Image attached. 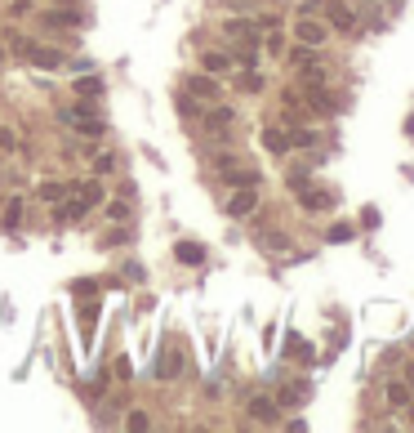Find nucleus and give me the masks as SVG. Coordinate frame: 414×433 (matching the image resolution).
Here are the masks:
<instances>
[{
  "instance_id": "f257e3e1",
  "label": "nucleus",
  "mask_w": 414,
  "mask_h": 433,
  "mask_svg": "<svg viewBox=\"0 0 414 433\" xmlns=\"http://www.w3.org/2000/svg\"><path fill=\"white\" fill-rule=\"evenodd\" d=\"M22 58H27L31 67H41V71H58V67L67 63L63 50H54V45H36V41L27 45V50H22Z\"/></svg>"
},
{
  "instance_id": "f03ea898",
  "label": "nucleus",
  "mask_w": 414,
  "mask_h": 433,
  "mask_svg": "<svg viewBox=\"0 0 414 433\" xmlns=\"http://www.w3.org/2000/svg\"><path fill=\"white\" fill-rule=\"evenodd\" d=\"M41 22H45V27H85V14L76 5H50L41 14Z\"/></svg>"
},
{
  "instance_id": "7ed1b4c3",
  "label": "nucleus",
  "mask_w": 414,
  "mask_h": 433,
  "mask_svg": "<svg viewBox=\"0 0 414 433\" xmlns=\"http://www.w3.org/2000/svg\"><path fill=\"white\" fill-rule=\"evenodd\" d=\"M232 219H245V214L259 210V188H236L232 197H227V206H223Z\"/></svg>"
},
{
  "instance_id": "20e7f679",
  "label": "nucleus",
  "mask_w": 414,
  "mask_h": 433,
  "mask_svg": "<svg viewBox=\"0 0 414 433\" xmlns=\"http://www.w3.org/2000/svg\"><path fill=\"white\" fill-rule=\"evenodd\" d=\"M187 94L192 99H201V103H218V76H210V71H197V76H187Z\"/></svg>"
},
{
  "instance_id": "39448f33",
  "label": "nucleus",
  "mask_w": 414,
  "mask_h": 433,
  "mask_svg": "<svg viewBox=\"0 0 414 433\" xmlns=\"http://www.w3.org/2000/svg\"><path fill=\"white\" fill-rule=\"evenodd\" d=\"M321 5H325V18H330L334 32H352V27H357V14H352L343 0H321Z\"/></svg>"
},
{
  "instance_id": "423d86ee",
  "label": "nucleus",
  "mask_w": 414,
  "mask_h": 433,
  "mask_svg": "<svg viewBox=\"0 0 414 433\" xmlns=\"http://www.w3.org/2000/svg\"><path fill=\"white\" fill-rule=\"evenodd\" d=\"M303 99H308L312 112H325V116L338 112V99H334L330 90H325V81H321V85H308V90H303Z\"/></svg>"
},
{
  "instance_id": "0eeeda50",
  "label": "nucleus",
  "mask_w": 414,
  "mask_h": 433,
  "mask_svg": "<svg viewBox=\"0 0 414 433\" xmlns=\"http://www.w3.org/2000/svg\"><path fill=\"white\" fill-rule=\"evenodd\" d=\"M245 411H250L254 425H276V420H281V415H276V411H281V406H276V398H250Z\"/></svg>"
},
{
  "instance_id": "6e6552de",
  "label": "nucleus",
  "mask_w": 414,
  "mask_h": 433,
  "mask_svg": "<svg viewBox=\"0 0 414 433\" xmlns=\"http://www.w3.org/2000/svg\"><path fill=\"white\" fill-rule=\"evenodd\" d=\"M71 192H76V184H63V179H45V184L36 188V197H41L45 206H58V201H67Z\"/></svg>"
},
{
  "instance_id": "1a4fd4ad",
  "label": "nucleus",
  "mask_w": 414,
  "mask_h": 433,
  "mask_svg": "<svg viewBox=\"0 0 414 433\" xmlns=\"http://www.w3.org/2000/svg\"><path fill=\"white\" fill-rule=\"evenodd\" d=\"M223 36L236 45H259V32H254V22H241V18H223Z\"/></svg>"
},
{
  "instance_id": "9d476101",
  "label": "nucleus",
  "mask_w": 414,
  "mask_h": 433,
  "mask_svg": "<svg viewBox=\"0 0 414 433\" xmlns=\"http://www.w3.org/2000/svg\"><path fill=\"white\" fill-rule=\"evenodd\" d=\"M178 371H183V353H178V348H165L161 362H152V376L156 380H178Z\"/></svg>"
},
{
  "instance_id": "9b49d317",
  "label": "nucleus",
  "mask_w": 414,
  "mask_h": 433,
  "mask_svg": "<svg viewBox=\"0 0 414 433\" xmlns=\"http://www.w3.org/2000/svg\"><path fill=\"white\" fill-rule=\"evenodd\" d=\"M294 36H299V45H312V50H321V45H325V36H330V32H325L321 22H312V18H299Z\"/></svg>"
},
{
  "instance_id": "f8f14e48",
  "label": "nucleus",
  "mask_w": 414,
  "mask_h": 433,
  "mask_svg": "<svg viewBox=\"0 0 414 433\" xmlns=\"http://www.w3.org/2000/svg\"><path fill=\"white\" fill-rule=\"evenodd\" d=\"M218 174H223L227 188H259V184H263L259 170H241V165H227V170H218Z\"/></svg>"
},
{
  "instance_id": "ddd939ff",
  "label": "nucleus",
  "mask_w": 414,
  "mask_h": 433,
  "mask_svg": "<svg viewBox=\"0 0 414 433\" xmlns=\"http://www.w3.org/2000/svg\"><path fill=\"white\" fill-rule=\"evenodd\" d=\"M201 67L210 71V76H227L236 63H232V54H223V50H205V54H201Z\"/></svg>"
},
{
  "instance_id": "4468645a",
  "label": "nucleus",
  "mask_w": 414,
  "mask_h": 433,
  "mask_svg": "<svg viewBox=\"0 0 414 433\" xmlns=\"http://www.w3.org/2000/svg\"><path fill=\"white\" fill-rule=\"evenodd\" d=\"M263 148L272 152V156H285L290 152V130H276V125H263Z\"/></svg>"
},
{
  "instance_id": "2eb2a0df",
  "label": "nucleus",
  "mask_w": 414,
  "mask_h": 433,
  "mask_svg": "<svg viewBox=\"0 0 414 433\" xmlns=\"http://www.w3.org/2000/svg\"><path fill=\"white\" fill-rule=\"evenodd\" d=\"M299 206H303V210H330L334 197H330L325 188H299Z\"/></svg>"
},
{
  "instance_id": "dca6fc26",
  "label": "nucleus",
  "mask_w": 414,
  "mask_h": 433,
  "mask_svg": "<svg viewBox=\"0 0 414 433\" xmlns=\"http://www.w3.org/2000/svg\"><path fill=\"white\" fill-rule=\"evenodd\" d=\"M232 121H236V112H232V107H223V103L205 112V125H210L214 135H227V130H232Z\"/></svg>"
},
{
  "instance_id": "f3484780",
  "label": "nucleus",
  "mask_w": 414,
  "mask_h": 433,
  "mask_svg": "<svg viewBox=\"0 0 414 433\" xmlns=\"http://www.w3.org/2000/svg\"><path fill=\"white\" fill-rule=\"evenodd\" d=\"M22 206H27V197H9V201H5V214H0L5 233H18V224H22Z\"/></svg>"
},
{
  "instance_id": "a211bd4d",
  "label": "nucleus",
  "mask_w": 414,
  "mask_h": 433,
  "mask_svg": "<svg viewBox=\"0 0 414 433\" xmlns=\"http://www.w3.org/2000/svg\"><path fill=\"white\" fill-rule=\"evenodd\" d=\"M76 197L85 201V210L103 206V184H99V179H85V184H76Z\"/></svg>"
},
{
  "instance_id": "6ab92c4d",
  "label": "nucleus",
  "mask_w": 414,
  "mask_h": 433,
  "mask_svg": "<svg viewBox=\"0 0 414 433\" xmlns=\"http://www.w3.org/2000/svg\"><path fill=\"white\" fill-rule=\"evenodd\" d=\"M299 402H308V384H285L276 393V406H299Z\"/></svg>"
},
{
  "instance_id": "aec40b11",
  "label": "nucleus",
  "mask_w": 414,
  "mask_h": 433,
  "mask_svg": "<svg viewBox=\"0 0 414 433\" xmlns=\"http://www.w3.org/2000/svg\"><path fill=\"white\" fill-rule=\"evenodd\" d=\"M174 259H178V263H205V250H201L197 242H178V246H174Z\"/></svg>"
},
{
  "instance_id": "412c9836",
  "label": "nucleus",
  "mask_w": 414,
  "mask_h": 433,
  "mask_svg": "<svg viewBox=\"0 0 414 433\" xmlns=\"http://www.w3.org/2000/svg\"><path fill=\"white\" fill-rule=\"evenodd\" d=\"M232 63H236V67H259V45H236V50H232Z\"/></svg>"
},
{
  "instance_id": "4be33fe9",
  "label": "nucleus",
  "mask_w": 414,
  "mask_h": 433,
  "mask_svg": "<svg viewBox=\"0 0 414 433\" xmlns=\"http://www.w3.org/2000/svg\"><path fill=\"white\" fill-rule=\"evenodd\" d=\"M76 94H80V99H103V81L99 76H80L76 81Z\"/></svg>"
},
{
  "instance_id": "5701e85b",
  "label": "nucleus",
  "mask_w": 414,
  "mask_h": 433,
  "mask_svg": "<svg viewBox=\"0 0 414 433\" xmlns=\"http://www.w3.org/2000/svg\"><path fill=\"white\" fill-rule=\"evenodd\" d=\"M236 85H241V90H245V94H259V90H263V76H259V71H254V67H241V76H236Z\"/></svg>"
},
{
  "instance_id": "b1692460",
  "label": "nucleus",
  "mask_w": 414,
  "mask_h": 433,
  "mask_svg": "<svg viewBox=\"0 0 414 433\" xmlns=\"http://www.w3.org/2000/svg\"><path fill=\"white\" fill-rule=\"evenodd\" d=\"M387 402H392V406H410V384L392 380V384H387Z\"/></svg>"
},
{
  "instance_id": "393cba45",
  "label": "nucleus",
  "mask_w": 414,
  "mask_h": 433,
  "mask_svg": "<svg viewBox=\"0 0 414 433\" xmlns=\"http://www.w3.org/2000/svg\"><path fill=\"white\" fill-rule=\"evenodd\" d=\"M125 429H134V433H143V429H152V415L143 411V406H134V411L125 415Z\"/></svg>"
},
{
  "instance_id": "a878e982",
  "label": "nucleus",
  "mask_w": 414,
  "mask_h": 433,
  "mask_svg": "<svg viewBox=\"0 0 414 433\" xmlns=\"http://www.w3.org/2000/svg\"><path fill=\"white\" fill-rule=\"evenodd\" d=\"M27 45H31V41H27V36H22V32H14V27L5 32V50H14V54H22V50H27Z\"/></svg>"
},
{
  "instance_id": "bb28decb",
  "label": "nucleus",
  "mask_w": 414,
  "mask_h": 433,
  "mask_svg": "<svg viewBox=\"0 0 414 433\" xmlns=\"http://www.w3.org/2000/svg\"><path fill=\"white\" fill-rule=\"evenodd\" d=\"M276 27H281V18H276V14H259V18H254V32H276Z\"/></svg>"
},
{
  "instance_id": "cd10ccee",
  "label": "nucleus",
  "mask_w": 414,
  "mask_h": 433,
  "mask_svg": "<svg viewBox=\"0 0 414 433\" xmlns=\"http://www.w3.org/2000/svg\"><path fill=\"white\" fill-rule=\"evenodd\" d=\"M263 50H267V54H285V36H281V32H267Z\"/></svg>"
},
{
  "instance_id": "c85d7f7f",
  "label": "nucleus",
  "mask_w": 414,
  "mask_h": 433,
  "mask_svg": "<svg viewBox=\"0 0 414 433\" xmlns=\"http://www.w3.org/2000/svg\"><path fill=\"white\" fill-rule=\"evenodd\" d=\"M0 152H18V135L9 125H0Z\"/></svg>"
},
{
  "instance_id": "c756f323",
  "label": "nucleus",
  "mask_w": 414,
  "mask_h": 433,
  "mask_svg": "<svg viewBox=\"0 0 414 433\" xmlns=\"http://www.w3.org/2000/svg\"><path fill=\"white\" fill-rule=\"evenodd\" d=\"M112 170H116V156H112V152H103L99 161H94V174H112Z\"/></svg>"
},
{
  "instance_id": "7c9ffc66",
  "label": "nucleus",
  "mask_w": 414,
  "mask_h": 433,
  "mask_svg": "<svg viewBox=\"0 0 414 433\" xmlns=\"http://www.w3.org/2000/svg\"><path fill=\"white\" fill-rule=\"evenodd\" d=\"M31 14V0H9V18H27Z\"/></svg>"
},
{
  "instance_id": "2f4dec72",
  "label": "nucleus",
  "mask_w": 414,
  "mask_h": 433,
  "mask_svg": "<svg viewBox=\"0 0 414 433\" xmlns=\"http://www.w3.org/2000/svg\"><path fill=\"white\" fill-rule=\"evenodd\" d=\"M285 184L294 188V192H299V188H308V170H290V174H285Z\"/></svg>"
},
{
  "instance_id": "473e14b6",
  "label": "nucleus",
  "mask_w": 414,
  "mask_h": 433,
  "mask_svg": "<svg viewBox=\"0 0 414 433\" xmlns=\"http://www.w3.org/2000/svg\"><path fill=\"white\" fill-rule=\"evenodd\" d=\"M348 237H352V228H348V224H338V228H330V242H348Z\"/></svg>"
},
{
  "instance_id": "72a5a7b5",
  "label": "nucleus",
  "mask_w": 414,
  "mask_h": 433,
  "mask_svg": "<svg viewBox=\"0 0 414 433\" xmlns=\"http://www.w3.org/2000/svg\"><path fill=\"white\" fill-rule=\"evenodd\" d=\"M406 384H410V389H414V366H406Z\"/></svg>"
},
{
  "instance_id": "f704fd0d",
  "label": "nucleus",
  "mask_w": 414,
  "mask_h": 433,
  "mask_svg": "<svg viewBox=\"0 0 414 433\" xmlns=\"http://www.w3.org/2000/svg\"><path fill=\"white\" fill-rule=\"evenodd\" d=\"M50 5H76V0H50Z\"/></svg>"
},
{
  "instance_id": "c9c22d12",
  "label": "nucleus",
  "mask_w": 414,
  "mask_h": 433,
  "mask_svg": "<svg viewBox=\"0 0 414 433\" xmlns=\"http://www.w3.org/2000/svg\"><path fill=\"white\" fill-rule=\"evenodd\" d=\"M0 67H5V45H0Z\"/></svg>"
},
{
  "instance_id": "e433bc0d",
  "label": "nucleus",
  "mask_w": 414,
  "mask_h": 433,
  "mask_svg": "<svg viewBox=\"0 0 414 433\" xmlns=\"http://www.w3.org/2000/svg\"><path fill=\"white\" fill-rule=\"evenodd\" d=\"M406 130H410V135H414V116H410V125H406Z\"/></svg>"
},
{
  "instance_id": "4c0bfd02",
  "label": "nucleus",
  "mask_w": 414,
  "mask_h": 433,
  "mask_svg": "<svg viewBox=\"0 0 414 433\" xmlns=\"http://www.w3.org/2000/svg\"><path fill=\"white\" fill-rule=\"evenodd\" d=\"M410 420H414V411H410Z\"/></svg>"
}]
</instances>
